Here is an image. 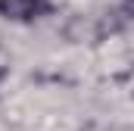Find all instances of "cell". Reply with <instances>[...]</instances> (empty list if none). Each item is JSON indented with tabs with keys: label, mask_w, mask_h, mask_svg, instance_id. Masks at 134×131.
I'll list each match as a JSON object with an SVG mask.
<instances>
[{
	"label": "cell",
	"mask_w": 134,
	"mask_h": 131,
	"mask_svg": "<svg viewBox=\"0 0 134 131\" xmlns=\"http://www.w3.org/2000/svg\"><path fill=\"white\" fill-rule=\"evenodd\" d=\"M47 13V0H0V16L13 22H31Z\"/></svg>",
	"instance_id": "6da1fadb"
}]
</instances>
